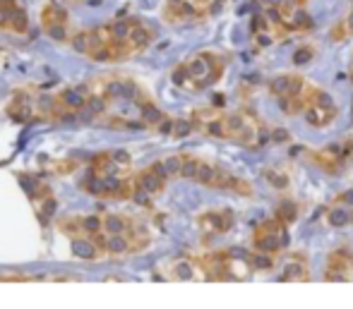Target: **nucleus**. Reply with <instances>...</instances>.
Segmentation results:
<instances>
[{
    "label": "nucleus",
    "instance_id": "obj_32",
    "mask_svg": "<svg viewBox=\"0 0 353 309\" xmlns=\"http://www.w3.org/2000/svg\"><path fill=\"white\" fill-rule=\"evenodd\" d=\"M216 171H219V166H212V163L202 161L200 163V171H197V175H195V182H200V185H205V187H214V180H216Z\"/></svg>",
    "mask_w": 353,
    "mask_h": 309
},
{
    "label": "nucleus",
    "instance_id": "obj_41",
    "mask_svg": "<svg viewBox=\"0 0 353 309\" xmlns=\"http://www.w3.org/2000/svg\"><path fill=\"white\" fill-rule=\"evenodd\" d=\"M77 166H79L77 161H72V158H65V161H56L51 168H53V173H56V175H70L72 171H77Z\"/></svg>",
    "mask_w": 353,
    "mask_h": 309
},
{
    "label": "nucleus",
    "instance_id": "obj_23",
    "mask_svg": "<svg viewBox=\"0 0 353 309\" xmlns=\"http://www.w3.org/2000/svg\"><path fill=\"white\" fill-rule=\"evenodd\" d=\"M32 204H34V209H37V216L41 218V223H48L51 213L56 211V197L48 192V194H41V197L32 199Z\"/></svg>",
    "mask_w": 353,
    "mask_h": 309
},
{
    "label": "nucleus",
    "instance_id": "obj_34",
    "mask_svg": "<svg viewBox=\"0 0 353 309\" xmlns=\"http://www.w3.org/2000/svg\"><path fill=\"white\" fill-rule=\"evenodd\" d=\"M183 158L185 156H181V153H173V156H168V158H163V171H166V175L168 178H178L183 173Z\"/></svg>",
    "mask_w": 353,
    "mask_h": 309
},
{
    "label": "nucleus",
    "instance_id": "obj_40",
    "mask_svg": "<svg viewBox=\"0 0 353 309\" xmlns=\"http://www.w3.org/2000/svg\"><path fill=\"white\" fill-rule=\"evenodd\" d=\"M46 34L53 39V41H58V43H65V41H70V39H72V34H70V29H68V24H58V27L46 29Z\"/></svg>",
    "mask_w": 353,
    "mask_h": 309
},
{
    "label": "nucleus",
    "instance_id": "obj_20",
    "mask_svg": "<svg viewBox=\"0 0 353 309\" xmlns=\"http://www.w3.org/2000/svg\"><path fill=\"white\" fill-rule=\"evenodd\" d=\"M279 106L286 116H303V111L307 108V98L305 94H286V96H279Z\"/></svg>",
    "mask_w": 353,
    "mask_h": 309
},
{
    "label": "nucleus",
    "instance_id": "obj_17",
    "mask_svg": "<svg viewBox=\"0 0 353 309\" xmlns=\"http://www.w3.org/2000/svg\"><path fill=\"white\" fill-rule=\"evenodd\" d=\"M125 235L130 237V242H132V252H140V249L149 247V242H152V233H149V228L144 226L142 221H135V218L130 221V228H128Z\"/></svg>",
    "mask_w": 353,
    "mask_h": 309
},
{
    "label": "nucleus",
    "instance_id": "obj_44",
    "mask_svg": "<svg viewBox=\"0 0 353 309\" xmlns=\"http://www.w3.org/2000/svg\"><path fill=\"white\" fill-rule=\"evenodd\" d=\"M27 281H39L37 276H24V273H3L0 283H27Z\"/></svg>",
    "mask_w": 353,
    "mask_h": 309
},
{
    "label": "nucleus",
    "instance_id": "obj_16",
    "mask_svg": "<svg viewBox=\"0 0 353 309\" xmlns=\"http://www.w3.org/2000/svg\"><path fill=\"white\" fill-rule=\"evenodd\" d=\"M128 43L132 46V51L135 53H142L144 48H149L154 43V29H149L147 24H135L130 32V39H128Z\"/></svg>",
    "mask_w": 353,
    "mask_h": 309
},
{
    "label": "nucleus",
    "instance_id": "obj_11",
    "mask_svg": "<svg viewBox=\"0 0 353 309\" xmlns=\"http://www.w3.org/2000/svg\"><path fill=\"white\" fill-rule=\"evenodd\" d=\"M283 233V231H281ZM281 233H257L252 235V249H257V252H267V254H279L283 247V237Z\"/></svg>",
    "mask_w": 353,
    "mask_h": 309
},
{
    "label": "nucleus",
    "instance_id": "obj_49",
    "mask_svg": "<svg viewBox=\"0 0 353 309\" xmlns=\"http://www.w3.org/2000/svg\"><path fill=\"white\" fill-rule=\"evenodd\" d=\"M272 142H288V132H286V129H274V132H272Z\"/></svg>",
    "mask_w": 353,
    "mask_h": 309
},
{
    "label": "nucleus",
    "instance_id": "obj_50",
    "mask_svg": "<svg viewBox=\"0 0 353 309\" xmlns=\"http://www.w3.org/2000/svg\"><path fill=\"white\" fill-rule=\"evenodd\" d=\"M341 202H344V204H349V206H353V187L351 189H346V192L344 194H341Z\"/></svg>",
    "mask_w": 353,
    "mask_h": 309
},
{
    "label": "nucleus",
    "instance_id": "obj_12",
    "mask_svg": "<svg viewBox=\"0 0 353 309\" xmlns=\"http://www.w3.org/2000/svg\"><path fill=\"white\" fill-rule=\"evenodd\" d=\"M312 27H315V22H312L310 12L303 10L301 5H298L286 17V22H283V32H310Z\"/></svg>",
    "mask_w": 353,
    "mask_h": 309
},
{
    "label": "nucleus",
    "instance_id": "obj_27",
    "mask_svg": "<svg viewBox=\"0 0 353 309\" xmlns=\"http://www.w3.org/2000/svg\"><path fill=\"white\" fill-rule=\"evenodd\" d=\"M250 266L252 271L257 273H270L274 271V254H267V252H252L250 254Z\"/></svg>",
    "mask_w": 353,
    "mask_h": 309
},
{
    "label": "nucleus",
    "instance_id": "obj_52",
    "mask_svg": "<svg viewBox=\"0 0 353 309\" xmlns=\"http://www.w3.org/2000/svg\"><path fill=\"white\" fill-rule=\"evenodd\" d=\"M344 22H346V29H349V36H353V10H351L349 14H346Z\"/></svg>",
    "mask_w": 353,
    "mask_h": 309
},
{
    "label": "nucleus",
    "instance_id": "obj_43",
    "mask_svg": "<svg viewBox=\"0 0 353 309\" xmlns=\"http://www.w3.org/2000/svg\"><path fill=\"white\" fill-rule=\"evenodd\" d=\"M272 27V22L267 19V14H252L250 17V29L255 34H265Z\"/></svg>",
    "mask_w": 353,
    "mask_h": 309
},
{
    "label": "nucleus",
    "instance_id": "obj_26",
    "mask_svg": "<svg viewBox=\"0 0 353 309\" xmlns=\"http://www.w3.org/2000/svg\"><path fill=\"white\" fill-rule=\"evenodd\" d=\"M291 87H293V74L288 72H281L276 74V77H272L270 82V94L272 96H286V94H291Z\"/></svg>",
    "mask_w": 353,
    "mask_h": 309
},
{
    "label": "nucleus",
    "instance_id": "obj_35",
    "mask_svg": "<svg viewBox=\"0 0 353 309\" xmlns=\"http://www.w3.org/2000/svg\"><path fill=\"white\" fill-rule=\"evenodd\" d=\"M228 192H236V194H241V197H250L252 194V187H250V182H245L243 178H238V175H231V180H228Z\"/></svg>",
    "mask_w": 353,
    "mask_h": 309
},
{
    "label": "nucleus",
    "instance_id": "obj_3",
    "mask_svg": "<svg viewBox=\"0 0 353 309\" xmlns=\"http://www.w3.org/2000/svg\"><path fill=\"white\" fill-rule=\"evenodd\" d=\"M92 94V89L87 87H72V89H63L61 94L56 96L58 106L53 111V116H74V113H82L84 106H87V98Z\"/></svg>",
    "mask_w": 353,
    "mask_h": 309
},
{
    "label": "nucleus",
    "instance_id": "obj_14",
    "mask_svg": "<svg viewBox=\"0 0 353 309\" xmlns=\"http://www.w3.org/2000/svg\"><path fill=\"white\" fill-rule=\"evenodd\" d=\"M312 156H315V161L320 163L327 173H332V175H336V173L341 171V158H344V153H339V147L322 149V151H315Z\"/></svg>",
    "mask_w": 353,
    "mask_h": 309
},
{
    "label": "nucleus",
    "instance_id": "obj_18",
    "mask_svg": "<svg viewBox=\"0 0 353 309\" xmlns=\"http://www.w3.org/2000/svg\"><path fill=\"white\" fill-rule=\"evenodd\" d=\"M58 24H68V12L56 3H48L46 8L41 10V27L43 32L51 27H58Z\"/></svg>",
    "mask_w": 353,
    "mask_h": 309
},
{
    "label": "nucleus",
    "instance_id": "obj_29",
    "mask_svg": "<svg viewBox=\"0 0 353 309\" xmlns=\"http://www.w3.org/2000/svg\"><path fill=\"white\" fill-rule=\"evenodd\" d=\"M79 231L82 235H97L99 231H103V218L92 213V216H79Z\"/></svg>",
    "mask_w": 353,
    "mask_h": 309
},
{
    "label": "nucleus",
    "instance_id": "obj_37",
    "mask_svg": "<svg viewBox=\"0 0 353 309\" xmlns=\"http://www.w3.org/2000/svg\"><path fill=\"white\" fill-rule=\"evenodd\" d=\"M265 180L270 182L274 189H286L288 187V175L281 171H265Z\"/></svg>",
    "mask_w": 353,
    "mask_h": 309
},
{
    "label": "nucleus",
    "instance_id": "obj_51",
    "mask_svg": "<svg viewBox=\"0 0 353 309\" xmlns=\"http://www.w3.org/2000/svg\"><path fill=\"white\" fill-rule=\"evenodd\" d=\"M257 3H262L265 8H281L283 0H257Z\"/></svg>",
    "mask_w": 353,
    "mask_h": 309
},
{
    "label": "nucleus",
    "instance_id": "obj_6",
    "mask_svg": "<svg viewBox=\"0 0 353 309\" xmlns=\"http://www.w3.org/2000/svg\"><path fill=\"white\" fill-rule=\"evenodd\" d=\"M171 278L173 281H207V273L195 259H176L171 264Z\"/></svg>",
    "mask_w": 353,
    "mask_h": 309
},
{
    "label": "nucleus",
    "instance_id": "obj_54",
    "mask_svg": "<svg viewBox=\"0 0 353 309\" xmlns=\"http://www.w3.org/2000/svg\"><path fill=\"white\" fill-rule=\"evenodd\" d=\"M168 3H181V0H168Z\"/></svg>",
    "mask_w": 353,
    "mask_h": 309
},
{
    "label": "nucleus",
    "instance_id": "obj_9",
    "mask_svg": "<svg viewBox=\"0 0 353 309\" xmlns=\"http://www.w3.org/2000/svg\"><path fill=\"white\" fill-rule=\"evenodd\" d=\"M72 257L82 259V262H94V259L103 257V249L92 240V235H74L70 242Z\"/></svg>",
    "mask_w": 353,
    "mask_h": 309
},
{
    "label": "nucleus",
    "instance_id": "obj_47",
    "mask_svg": "<svg viewBox=\"0 0 353 309\" xmlns=\"http://www.w3.org/2000/svg\"><path fill=\"white\" fill-rule=\"evenodd\" d=\"M173 125H176V120L166 116L161 122L157 125V132H159V134H173Z\"/></svg>",
    "mask_w": 353,
    "mask_h": 309
},
{
    "label": "nucleus",
    "instance_id": "obj_24",
    "mask_svg": "<svg viewBox=\"0 0 353 309\" xmlns=\"http://www.w3.org/2000/svg\"><path fill=\"white\" fill-rule=\"evenodd\" d=\"M274 216L279 218L283 226H293L298 221V204L293 199H283V202H279V206L274 209Z\"/></svg>",
    "mask_w": 353,
    "mask_h": 309
},
{
    "label": "nucleus",
    "instance_id": "obj_4",
    "mask_svg": "<svg viewBox=\"0 0 353 309\" xmlns=\"http://www.w3.org/2000/svg\"><path fill=\"white\" fill-rule=\"evenodd\" d=\"M135 180H137V185H140L142 192H147L149 197H157V194H161L163 187H166L168 175H166V171H163V163L157 161L149 168H144V171L137 173Z\"/></svg>",
    "mask_w": 353,
    "mask_h": 309
},
{
    "label": "nucleus",
    "instance_id": "obj_5",
    "mask_svg": "<svg viewBox=\"0 0 353 309\" xmlns=\"http://www.w3.org/2000/svg\"><path fill=\"white\" fill-rule=\"evenodd\" d=\"M197 226L205 233H228L233 228V213L231 209H212L197 216Z\"/></svg>",
    "mask_w": 353,
    "mask_h": 309
},
{
    "label": "nucleus",
    "instance_id": "obj_28",
    "mask_svg": "<svg viewBox=\"0 0 353 309\" xmlns=\"http://www.w3.org/2000/svg\"><path fill=\"white\" fill-rule=\"evenodd\" d=\"M353 213L351 209L346 206H332L330 211H327V223H330L332 228H346L351 223Z\"/></svg>",
    "mask_w": 353,
    "mask_h": 309
},
{
    "label": "nucleus",
    "instance_id": "obj_13",
    "mask_svg": "<svg viewBox=\"0 0 353 309\" xmlns=\"http://www.w3.org/2000/svg\"><path fill=\"white\" fill-rule=\"evenodd\" d=\"M327 271H341V273H353V252L349 247H339L330 254L327 259Z\"/></svg>",
    "mask_w": 353,
    "mask_h": 309
},
{
    "label": "nucleus",
    "instance_id": "obj_46",
    "mask_svg": "<svg viewBox=\"0 0 353 309\" xmlns=\"http://www.w3.org/2000/svg\"><path fill=\"white\" fill-rule=\"evenodd\" d=\"M330 39H332V41H344V39H349V29H346V22L336 24V27L330 32Z\"/></svg>",
    "mask_w": 353,
    "mask_h": 309
},
{
    "label": "nucleus",
    "instance_id": "obj_31",
    "mask_svg": "<svg viewBox=\"0 0 353 309\" xmlns=\"http://www.w3.org/2000/svg\"><path fill=\"white\" fill-rule=\"evenodd\" d=\"M106 108H108V98L99 96V94H89L87 106H84V113H89L92 118H99V116H103V113H106Z\"/></svg>",
    "mask_w": 353,
    "mask_h": 309
},
{
    "label": "nucleus",
    "instance_id": "obj_1",
    "mask_svg": "<svg viewBox=\"0 0 353 309\" xmlns=\"http://www.w3.org/2000/svg\"><path fill=\"white\" fill-rule=\"evenodd\" d=\"M188 70H190L192 77V92H200V89H207L212 84H216L223 74V61L216 56V53H197L192 56V61L188 63Z\"/></svg>",
    "mask_w": 353,
    "mask_h": 309
},
{
    "label": "nucleus",
    "instance_id": "obj_38",
    "mask_svg": "<svg viewBox=\"0 0 353 309\" xmlns=\"http://www.w3.org/2000/svg\"><path fill=\"white\" fill-rule=\"evenodd\" d=\"M70 46H72L77 53L87 56V53H89V32H77V34H72Z\"/></svg>",
    "mask_w": 353,
    "mask_h": 309
},
{
    "label": "nucleus",
    "instance_id": "obj_25",
    "mask_svg": "<svg viewBox=\"0 0 353 309\" xmlns=\"http://www.w3.org/2000/svg\"><path fill=\"white\" fill-rule=\"evenodd\" d=\"M140 118H142L144 125H149V127H157V125L161 122L166 116H163V113L159 111V108L154 106L149 98H142V101H140Z\"/></svg>",
    "mask_w": 353,
    "mask_h": 309
},
{
    "label": "nucleus",
    "instance_id": "obj_22",
    "mask_svg": "<svg viewBox=\"0 0 353 309\" xmlns=\"http://www.w3.org/2000/svg\"><path fill=\"white\" fill-rule=\"evenodd\" d=\"M135 24H140V19L137 17H128V19H116V22L108 24V29H111V39L116 43H123L130 39V32Z\"/></svg>",
    "mask_w": 353,
    "mask_h": 309
},
{
    "label": "nucleus",
    "instance_id": "obj_30",
    "mask_svg": "<svg viewBox=\"0 0 353 309\" xmlns=\"http://www.w3.org/2000/svg\"><path fill=\"white\" fill-rule=\"evenodd\" d=\"M171 82L181 89H192V77H190V70H188V63H181L173 67Z\"/></svg>",
    "mask_w": 353,
    "mask_h": 309
},
{
    "label": "nucleus",
    "instance_id": "obj_8",
    "mask_svg": "<svg viewBox=\"0 0 353 309\" xmlns=\"http://www.w3.org/2000/svg\"><path fill=\"white\" fill-rule=\"evenodd\" d=\"M281 283H305L310 281V268H307V262L301 257V254H293L286 264H283L279 276Z\"/></svg>",
    "mask_w": 353,
    "mask_h": 309
},
{
    "label": "nucleus",
    "instance_id": "obj_21",
    "mask_svg": "<svg viewBox=\"0 0 353 309\" xmlns=\"http://www.w3.org/2000/svg\"><path fill=\"white\" fill-rule=\"evenodd\" d=\"M101 218H103V233H108V235H123V233H128L132 221V218L121 216V213H103Z\"/></svg>",
    "mask_w": 353,
    "mask_h": 309
},
{
    "label": "nucleus",
    "instance_id": "obj_45",
    "mask_svg": "<svg viewBox=\"0 0 353 309\" xmlns=\"http://www.w3.org/2000/svg\"><path fill=\"white\" fill-rule=\"evenodd\" d=\"M353 278V273H341V271H325V281L327 283H349Z\"/></svg>",
    "mask_w": 353,
    "mask_h": 309
},
{
    "label": "nucleus",
    "instance_id": "obj_42",
    "mask_svg": "<svg viewBox=\"0 0 353 309\" xmlns=\"http://www.w3.org/2000/svg\"><path fill=\"white\" fill-rule=\"evenodd\" d=\"M312 56H315V51H312L310 46H301L298 51H293L291 61H293V65H307L312 61Z\"/></svg>",
    "mask_w": 353,
    "mask_h": 309
},
{
    "label": "nucleus",
    "instance_id": "obj_48",
    "mask_svg": "<svg viewBox=\"0 0 353 309\" xmlns=\"http://www.w3.org/2000/svg\"><path fill=\"white\" fill-rule=\"evenodd\" d=\"M19 8V0H0V14L3 12H10V10Z\"/></svg>",
    "mask_w": 353,
    "mask_h": 309
},
{
    "label": "nucleus",
    "instance_id": "obj_53",
    "mask_svg": "<svg viewBox=\"0 0 353 309\" xmlns=\"http://www.w3.org/2000/svg\"><path fill=\"white\" fill-rule=\"evenodd\" d=\"M195 3H197V5H212L214 0H195Z\"/></svg>",
    "mask_w": 353,
    "mask_h": 309
},
{
    "label": "nucleus",
    "instance_id": "obj_19",
    "mask_svg": "<svg viewBox=\"0 0 353 309\" xmlns=\"http://www.w3.org/2000/svg\"><path fill=\"white\" fill-rule=\"evenodd\" d=\"M103 252L108 257H125V254L132 252V242L130 237L123 233V235H108L106 237V245H103Z\"/></svg>",
    "mask_w": 353,
    "mask_h": 309
},
{
    "label": "nucleus",
    "instance_id": "obj_7",
    "mask_svg": "<svg viewBox=\"0 0 353 309\" xmlns=\"http://www.w3.org/2000/svg\"><path fill=\"white\" fill-rule=\"evenodd\" d=\"M0 32L12 34V36H22V34L29 32V14L22 10V5L0 14Z\"/></svg>",
    "mask_w": 353,
    "mask_h": 309
},
{
    "label": "nucleus",
    "instance_id": "obj_33",
    "mask_svg": "<svg viewBox=\"0 0 353 309\" xmlns=\"http://www.w3.org/2000/svg\"><path fill=\"white\" fill-rule=\"evenodd\" d=\"M197 129V125L192 118H178L176 125H173V134L171 137H176V139H185V137H190L192 132Z\"/></svg>",
    "mask_w": 353,
    "mask_h": 309
},
{
    "label": "nucleus",
    "instance_id": "obj_2",
    "mask_svg": "<svg viewBox=\"0 0 353 309\" xmlns=\"http://www.w3.org/2000/svg\"><path fill=\"white\" fill-rule=\"evenodd\" d=\"M92 94H99V96L108 98V101H121V98H128V101H142V94L137 89V84L132 79H125V77H101L97 79L94 84H89Z\"/></svg>",
    "mask_w": 353,
    "mask_h": 309
},
{
    "label": "nucleus",
    "instance_id": "obj_36",
    "mask_svg": "<svg viewBox=\"0 0 353 309\" xmlns=\"http://www.w3.org/2000/svg\"><path fill=\"white\" fill-rule=\"evenodd\" d=\"M200 158H195V156H185L183 158V173H181V178H188V180H195V175H197V171H200Z\"/></svg>",
    "mask_w": 353,
    "mask_h": 309
},
{
    "label": "nucleus",
    "instance_id": "obj_10",
    "mask_svg": "<svg viewBox=\"0 0 353 309\" xmlns=\"http://www.w3.org/2000/svg\"><path fill=\"white\" fill-rule=\"evenodd\" d=\"M34 98L32 96H27V94H22V92H17V94H12V103H10V108H8V113H10V118L12 120H17V122H29L32 120V116H34Z\"/></svg>",
    "mask_w": 353,
    "mask_h": 309
},
{
    "label": "nucleus",
    "instance_id": "obj_39",
    "mask_svg": "<svg viewBox=\"0 0 353 309\" xmlns=\"http://www.w3.org/2000/svg\"><path fill=\"white\" fill-rule=\"evenodd\" d=\"M111 158L121 171H128V168L132 166V156H130V151H125V149H113Z\"/></svg>",
    "mask_w": 353,
    "mask_h": 309
},
{
    "label": "nucleus",
    "instance_id": "obj_15",
    "mask_svg": "<svg viewBox=\"0 0 353 309\" xmlns=\"http://www.w3.org/2000/svg\"><path fill=\"white\" fill-rule=\"evenodd\" d=\"M303 118H305L307 125L312 127H327L330 122H334L336 111H327V108H320L315 103H307V108L303 111Z\"/></svg>",
    "mask_w": 353,
    "mask_h": 309
}]
</instances>
